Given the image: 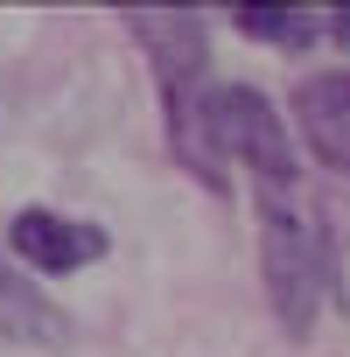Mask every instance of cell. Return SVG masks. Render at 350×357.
Returning <instances> with one entry per match:
<instances>
[{
  "label": "cell",
  "instance_id": "52a82bcc",
  "mask_svg": "<svg viewBox=\"0 0 350 357\" xmlns=\"http://www.w3.org/2000/svg\"><path fill=\"white\" fill-rule=\"evenodd\" d=\"M231 22H238L245 36L273 43V50H301V43H315V15H308V8H273V0H245V8H231Z\"/></svg>",
  "mask_w": 350,
  "mask_h": 357
},
{
  "label": "cell",
  "instance_id": "3957f363",
  "mask_svg": "<svg viewBox=\"0 0 350 357\" xmlns=\"http://www.w3.org/2000/svg\"><path fill=\"white\" fill-rule=\"evenodd\" d=\"M204 147L218 168H245L252 197L266 190H301L294 168V133L280 119V105L252 84H211L204 91Z\"/></svg>",
  "mask_w": 350,
  "mask_h": 357
},
{
  "label": "cell",
  "instance_id": "ba28073f",
  "mask_svg": "<svg viewBox=\"0 0 350 357\" xmlns=\"http://www.w3.org/2000/svg\"><path fill=\"white\" fill-rule=\"evenodd\" d=\"M329 29H336V43H350V8H336V15H329Z\"/></svg>",
  "mask_w": 350,
  "mask_h": 357
},
{
  "label": "cell",
  "instance_id": "5b68a950",
  "mask_svg": "<svg viewBox=\"0 0 350 357\" xmlns=\"http://www.w3.org/2000/svg\"><path fill=\"white\" fill-rule=\"evenodd\" d=\"M294 126L308 140V154L336 175H350V77L322 70L308 84H294Z\"/></svg>",
  "mask_w": 350,
  "mask_h": 357
},
{
  "label": "cell",
  "instance_id": "6da1fadb",
  "mask_svg": "<svg viewBox=\"0 0 350 357\" xmlns=\"http://www.w3.org/2000/svg\"><path fill=\"white\" fill-rule=\"evenodd\" d=\"M126 29H133V43L154 63L161 119H168V154L183 161L197 183L225 190V168L204 147V91H211V36H204V22L197 15H175V8H133Z\"/></svg>",
  "mask_w": 350,
  "mask_h": 357
},
{
  "label": "cell",
  "instance_id": "7a4b0ae2",
  "mask_svg": "<svg viewBox=\"0 0 350 357\" xmlns=\"http://www.w3.org/2000/svg\"><path fill=\"white\" fill-rule=\"evenodd\" d=\"M259 273H266V301H273L280 329L308 336L322 287H329V231H322V218L301 190L259 197Z\"/></svg>",
  "mask_w": 350,
  "mask_h": 357
},
{
  "label": "cell",
  "instance_id": "277c9868",
  "mask_svg": "<svg viewBox=\"0 0 350 357\" xmlns=\"http://www.w3.org/2000/svg\"><path fill=\"white\" fill-rule=\"evenodd\" d=\"M8 259L36 266V273H84V266L105 259V231L77 225V218H56V211H22L8 225Z\"/></svg>",
  "mask_w": 350,
  "mask_h": 357
},
{
  "label": "cell",
  "instance_id": "8992f818",
  "mask_svg": "<svg viewBox=\"0 0 350 357\" xmlns=\"http://www.w3.org/2000/svg\"><path fill=\"white\" fill-rule=\"evenodd\" d=\"M0 336L8 343H36V350H63L70 343V315L0 252Z\"/></svg>",
  "mask_w": 350,
  "mask_h": 357
}]
</instances>
